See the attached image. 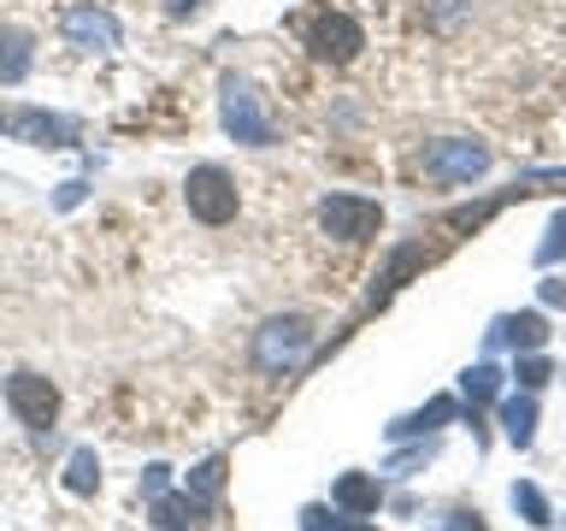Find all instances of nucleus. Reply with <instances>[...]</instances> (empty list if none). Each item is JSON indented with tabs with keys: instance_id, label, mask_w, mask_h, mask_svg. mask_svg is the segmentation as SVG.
<instances>
[{
	"instance_id": "20e7f679",
	"label": "nucleus",
	"mask_w": 566,
	"mask_h": 531,
	"mask_svg": "<svg viewBox=\"0 0 566 531\" xmlns=\"http://www.w3.org/2000/svg\"><path fill=\"white\" fill-rule=\"evenodd\" d=\"M224 131L248 142V148H272V124L260 113V95L237 77H224Z\"/></svg>"
},
{
	"instance_id": "0eeeda50",
	"label": "nucleus",
	"mask_w": 566,
	"mask_h": 531,
	"mask_svg": "<svg viewBox=\"0 0 566 531\" xmlns=\"http://www.w3.org/2000/svg\"><path fill=\"white\" fill-rule=\"evenodd\" d=\"M0 131H7L12 142H30V148H65V142H71V118L35 113V106H7V113H0Z\"/></svg>"
},
{
	"instance_id": "f03ea898",
	"label": "nucleus",
	"mask_w": 566,
	"mask_h": 531,
	"mask_svg": "<svg viewBox=\"0 0 566 531\" xmlns=\"http://www.w3.org/2000/svg\"><path fill=\"white\" fill-rule=\"evenodd\" d=\"M307 48H313V60H325V65H348L354 53L366 48V35L348 12H318L307 24Z\"/></svg>"
},
{
	"instance_id": "423d86ee",
	"label": "nucleus",
	"mask_w": 566,
	"mask_h": 531,
	"mask_svg": "<svg viewBox=\"0 0 566 531\" xmlns=\"http://www.w3.org/2000/svg\"><path fill=\"white\" fill-rule=\"evenodd\" d=\"M307 336H313V325H307L301 313H290V319H272V325L260 331V343H254V361H260L265 372L295 366V361H301V348H307Z\"/></svg>"
},
{
	"instance_id": "f257e3e1",
	"label": "nucleus",
	"mask_w": 566,
	"mask_h": 531,
	"mask_svg": "<svg viewBox=\"0 0 566 531\" xmlns=\"http://www.w3.org/2000/svg\"><path fill=\"white\" fill-rule=\"evenodd\" d=\"M184 201L201 225H230L237 219V177L224 166H195L189 184H184Z\"/></svg>"
},
{
	"instance_id": "7ed1b4c3",
	"label": "nucleus",
	"mask_w": 566,
	"mask_h": 531,
	"mask_svg": "<svg viewBox=\"0 0 566 531\" xmlns=\"http://www.w3.org/2000/svg\"><path fill=\"white\" fill-rule=\"evenodd\" d=\"M318 225H325L336 242H360L384 225V212H378V201H366V195H331V201H318Z\"/></svg>"
},
{
	"instance_id": "39448f33",
	"label": "nucleus",
	"mask_w": 566,
	"mask_h": 531,
	"mask_svg": "<svg viewBox=\"0 0 566 531\" xmlns=\"http://www.w3.org/2000/svg\"><path fill=\"white\" fill-rule=\"evenodd\" d=\"M7 402L12 414L30 425V431H48L53 414H60V389H53L48 378H35V372H12L7 378Z\"/></svg>"
},
{
	"instance_id": "9d476101",
	"label": "nucleus",
	"mask_w": 566,
	"mask_h": 531,
	"mask_svg": "<svg viewBox=\"0 0 566 531\" xmlns=\"http://www.w3.org/2000/svg\"><path fill=\"white\" fill-rule=\"evenodd\" d=\"M431 166H437V171H449V177H467V171L484 166V148H472V142H449V148H437Z\"/></svg>"
},
{
	"instance_id": "9b49d317",
	"label": "nucleus",
	"mask_w": 566,
	"mask_h": 531,
	"mask_svg": "<svg viewBox=\"0 0 566 531\" xmlns=\"http://www.w3.org/2000/svg\"><path fill=\"white\" fill-rule=\"evenodd\" d=\"M101 485V467H95V455H71V490H95Z\"/></svg>"
},
{
	"instance_id": "ddd939ff",
	"label": "nucleus",
	"mask_w": 566,
	"mask_h": 531,
	"mask_svg": "<svg viewBox=\"0 0 566 531\" xmlns=\"http://www.w3.org/2000/svg\"><path fill=\"white\" fill-rule=\"evenodd\" d=\"M201 7H207V0H171L166 12H171V18H189V12H201Z\"/></svg>"
},
{
	"instance_id": "1a4fd4ad",
	"label": "nucleus",
	"mask_w": 566,
	"mask_h": 531,
	"mask_svg": "<svg viewBox=\"0 0 566 531\" xmlns=\"http://www.w3.org/2000/svg\"><path fill=\"white\" fill-rule=\"evenodd\" d=\"M30 71V35L0 30V83H18Z\"/></svg>"
},
{
	"instance_id": "6e6552de",
	"label": "nucleus",
	"mask_w": 566,
	"mask_h": 531,
	"mask_svg": "<svg viewBox=\"0 0 566 531\" xmlns=\"http://www.w3.org/2000/svg\"><path fill=\"white\" fill-rule=\"evenodd\" d=\"M65 35H71V48H88V53L118 48V24L106 12H95V7H71L65 12Z\"/></svg>"
},
{
	"instance_id": "f8f14e48",
	"label": "nucleus",
	"mask_w": 566,
	"mask_h": 531,
	"mask_svg": "<svg viewBox=\"0 0 566 531\" xmlns=\"http://www.w3.org/2000/svg\"><path fill=\"white\" fill-rule=\"evenodd\" d=\"M336 496H343L348 508H371V502H378V490H371L366 478H343V490H336Z\"/></svg>"
}]
</instances>
